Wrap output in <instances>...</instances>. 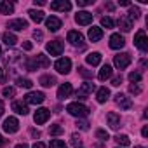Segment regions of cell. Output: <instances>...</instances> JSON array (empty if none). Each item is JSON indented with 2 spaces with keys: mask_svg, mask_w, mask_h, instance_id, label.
Instances as JSON below:
<instances>
[{
  "mask_svg": "<svg viewBox=\"0 0 148 148\" xmlns=\"http://www.w3.org/2000/svg\"><path fill=\"white\" fill-rule=\"evenodd\" d=\"M49 117H51V112H49L47 108H38V110L35 112V115H33V120H35L37 124H45V122L49 120Z\"/></svg>",
  "mask_w": 148,
  "mask_h": 148,
  "instance_id": "cell-10",
  "label": "cell"
},
{
  "mask_svg": "<svg viewBox=\"0 0 148 148\" xmlns=\"http://www.w3.org/2000/svg\"><path fill=\"white\" fill-rule=\"evenodd\" d=\"M33 148H47V146H45L44 143H40V141H38V143H35V145H33Z\"/></svg>",
  "mask_w": 148,
  "mask_h": 148,
  "instance_id": "cell-47",
  "label": "cell"
},
{
  "mask_svg": "<svg viewBox=\"0 0 148 148\" xmlns=\"http://www.w3.org/2000/svg\"><path fill=\"white\" fill-rule=\"evenodd\" d=\"M101 38H103V30H101L99 26L89 28V40H91V42H98V40H101Z\"/></svg>",
  "mask_w": 148,
  "mask_h": 148,
  "instance_id": "cell-18",
  "label": "cell"
},
{
  "mask_svg": "<svg viewBox=\"0 0 148 148\" xmlns=\"http://www.w3.org/2000/svg\"><path fill=\"white\" fill-rule=\"evenodd\" d=\"M86 61H87L91 66H96V64L101 63V54H99V52H91V54L86 58Z\"/></svg>",
  "mask_w": 148,
  "mask_h": 148,
  "instance_id": "cell-24",
  "label": "cell"
},
{
  "mask_svg": "<svg viewBox=\"0 0 148 148\" xmlns=\"http://www.w3.org/2000/svg\"><path fill=\"white\" fill-rule=\"evenodd\" d=\"M40 84H42L44 87H52V86L56 84V79L51 77V75H44V77H40Z\"/></svg>",
  "mask_w": 148,
  "mask_h": 148,
  "instance_id": "cell-29",
  "label": "cell"
},
{
  "mask_svg": "<svg viewBox=\"0 0 148 148\" xmlns=\"http://www.w3.org/2000/svg\"><path fill=\"white\" fill-rule=\"evenodd\" d=\"M120 84H122V75H119V77H115V79L112 80V86H115V87L120 86Z\"/></svg>",
  "mask_w": 148,
  "mask_h": 148,
  "instance_id": "cell-42",
  "label": "cell"
},
{
  "mask_svg": "<svg viewBox=\"0 0 148 148\" xmlns=\"http://www.w3.org/2000/svg\"><path fill=\"white\" fill-rule=\"evenodd\" d=\"M106 120H108V125L112 129H119L120 127V115H117L115 112H110L106 115Z\"/></svg>",
  "mask_w": 148,
  "mask_h": 148,
  "instance_id": "cell-17",
  "label": "cell"
},
{
  "mask_svg": "<svg viewBox=\"0 0 148 148\" xmlns=\"http://www.w3.org/2000/svg\"><path fill=\"white\" fill-rule=\"evenodd\" d=\"M79 73L82 77H86V79H92V71H89L87 68H79Z\"/></svg>",
  "mask_w": 148,
  "mask_h": 148,
  "instance_id": "cell-39",
  "label": "cell"
},
{
  "mask_svg": "<svg viewBox=\"0 0 148 148\" xmlns=\"http://www.w3.org/2000/svg\"><path fill=\"white\" fill-rule=\"evenodd\" d=\"M44 99H45V96H44V92H28L26 96H25V103H30V105H40V103H44Z\"/></svg>",
  "mask_w": 148,
  "mask_h": 148,
  "instance_id": "cell-7",
  "label": "cell"
},
{
  "mask_svg": "<svg viewBox=\"0 0 148 148\" xmlns=\"http://www.w3.org/2000/svg\"><path fill=\"white\" fill-rule=\"evenodd\" d=\"M112 73H113L112 66H110V64H103V68L99 70V75H98V79L105 82L106 79H110V77H112Z\"/></svg>",
  "mask_w": 148,
  "mask_h": 148,
  "instance_id": "cell-21",
  "label": "cell"
},
{
  "mask_svg": "<svg viewBox=\"0 0 148 148\" xmlns=\"http://www.w3.org/2000/svg\"><path fill=\"white\" fill-rule=\"evenodd\" d=\"M63 49H64V45H63L61 40H52V42L47 44V52L51 56H59L63 52Z\"/></svg>",
  "mask_w": 148,
  "mask_h": 148,
  "instance_id": "cell-6",
  "label": "cell"
},
{
  "mask_svg": "<svg viewBox=\"0 0 148 148\" xmlns=\"http://www.w3.org/2000/svg\"><path fill=\"white\" fill-rule=\"evenodd\" d=\"M33 37H35L37 40H42V32H35V33H33Z\"/></svg>",
  "mask_w": 148,
  "mask_h": 148,
  "instance_id": "cell-46",
  "label": "cell"
},
{
  "mask_svg": "<svg viewBox=\"0 0 148 148\" xmlns=\"http://www.w3.org/2000/svg\"><path fill=\"white\" fill-rule=\"evenodd\" d=\"M30 132H32V136H33V138H40V131H37V129H32Z\"/></svg>",
  "mask_w": 148,
  "mask_h": 148,
  "instance_id": "cell-45",
  "label": "cell"
},
{
  "mask_svg": "<svg viewBox=\"0 0 148 148\" xmlns=\"http://www.w3.org/2000/svg\"><path fill=\"white\" fill-rule=\"evenodd\" d=\"M129 91H131L132 94H139V92H141V87H139V86H136V84H132V86L129 87Z\"/></svg>",
  "mask_w": 148,
  "mask_h": 148,
  "instance_id": "cell-41",
  "label": "cell"
},
{
  "mask_svg": "<svg viewBox=\"0 0 148 148\" xmlns=\"http://www.w3.org/2000/svg\"><path fill=\"white\" fill-rule=\"evenodd\" d=\"M96 138H99V139H103V141H108V132L103 131V129H98V131H96Z\"/></svg>",
  "mask_w": 148,
  "mask_h": 148,
  "instance_id": "cell-38",
  "label": "cell"
},
{
  "mask_svg": "<svg viewBox=\"0 0 148 148\" xmlns=\"http://www.w3.org/2000/svg\"><path fill=\"white\" fill-rule=\"evenodd\" d=\"M134 45H136L141 52H146V51H148V38H146L145 30H139V32L134 35Z\"/></svg>",
  "mask_w": 148,
  "mask_h": 148,
  "instance_id": "cell-3",
  "label": "cell"
},
{
  "mask_svg": "<svg viewBox=\"0 0 148 148\" xmlns=\"http://www.w3.org/2000/svg\"><path fill=\"white\" fill-rule=\"evenodd\" d=\"M4 145H5V139L2 138V134H0V146H4Z\"/></svg>",
  "mask_w": 148,
  "mask_h": 148,
  "instance_id": "cell-53",
  "label": "cell"
},
{
  "mask_svg": "<svg viewBox=\"0 0 148 148\" xmlns=\"http://www.w3.org/2000/svg\"><path fill=\"white\" fill-rule=\"evenodd\" d=\"M2 94H4L5 98H12V96L16 94V89H14V87H5V89L2 91Z\"/></svg>",
  "mask_w": 148,
  "mask_h": 148,
  "instance_id": "cell-37",
  "label": "cell"
},
{
  "mask_svg": "<svg viewBox=\"0 0 148 148\" xmlns=\"http://www.w3.org/2000/svg\"><path fill=\"white\" fill-rule=\"evenodd\" d=\"M106 9H108V11H113L115 7H113V4H110V2H108V4H106Z\"/></svg>",
  "mask_w": 148,
  "mask_h": 148,
  "instance_id": "cell-52",
  "label": "cell"
},
{
  "mask_svg": "<svg viewBox=\"0 0 148 148\" xmlns=\"http://www.w3.org/2000/svg\"><path fill=\"white\" fill-rule=\"evenodd\" d=\"M18 86L19 87H25V89H30L33 86V82L30 79H18Z\"/></svg>",
  "mask_w": 148,
  "mask_h": 148,
  "instance_id": "cell-32",
  "label": "cell"
},
{
  "mask_svg": "<svg viewBox=\"0 0 148 148\" xmlns=\"http://www.w3.org/2000/svg\"><path fill=\"white\" fill-rule=\"evenodd\" d=\"M14 11V5L11 2H5V0H0V12L2 14H11Z\"/></svg>",
  "mask_w": 148,
  "mask_h": 148,
  "instance_id": "cell-25",
  "label": "cell"
},
{
  "mask_svg": "<svg viewBox=\"0 0 148 148\" xmlns=\"http://www.w3.org/2000/svg\"><path fill=\"white\" fill-rule=\"evenodd\" d=\"M119 4H120V5H131L129 0H119Z\"/></svg>",
  "mask_w": 148,
  "mask_h": 148,
  "instance_id": "cell-48",
  "label": "cell"
},
{
  "mask_svg": "<svg viewBox=\"0 0 148 148\" xmlns=\"http://www.w3.org/2000/svg\"><path fill=\"white\" fill-rule=\"evenodd\" d=\"M115 141H117L119 145H122V146H127V145H131V139H129L125 134H119V136L115 138Z\"/></svg>",
  "mask_w": 148,
  "mask_h": 148,
  "instance_id": "cell-30",
  "label": "cell"
},
{
  "mask_svg": "<svg viewBox=\"0 0 148 148\" xmlns=\"http://www.w3.org/2000/svg\"><path fill=\"white\" fill-rule=\"evenodd\" d=\"M23 49H25V51H32V49H33L32 42H23Z\"/></svg>",
  "mask_w": 148,
  "mask_h": 148,
  "instance_id": "cell-44",
  "label": "cell"
},
{
  "mask_svg": "<svg viewBox=\"0 0 148 148\" xmlns=\"http://www.w3.org/2000/svg\"><path fill=\"white\" fill-rule=\"evenodd\" d=\"M66 38H68V42H71L73 45H84V35H82L80 32L71 30V32H68Z\"/></svg>",
  "mask_w": 148,
  "mask_h": 148,
  "instance_id": "cell-11",
  "label": "cell"
},
{
  "mask_svg": "<svg viewBox=\"0 0 148 148\" xmlns=\"http://www.w3.org/2000/svg\"><path fill=\"white\" fill-rule=\"evenodd\" d=\"M113 64H115L119 70L127 68V66L131 64V54H127V52H124V54H117V56L113 58Z\"/></svg>",
  "mask_w": 148,
  "mask_h": 148,
  "instance_id": "cell-4",
  "label": "cell"
},
{
  "mask_svg": "<svg viewBox=\"0 0 148 148\" xmlns=\"http://www.w3.org/2000/svg\"><path fill=\"white\" fill-rule=\"evenodd\" d=\"M51 64V61L47 59V56H44V54H38L37 58H33V59H30L28 61V70H38V68H47Z\"/></svg>",
  "mask_w": 148,
  "mask_h": 148,
  "instance_id": "cell-2",
  "label": "cell"
},
{
  "mask_svg": "<svg viewBox=\"0 0 148 148\" xmlns=\"http://www.w3.org/2000/svg\"><path fill=\"white\" fill-rule=\"evenodd\" d=\"M0 58H2V49H0Z\"/></svg>",
  "mask_w": 148,
  "mask_h": 148,
  "instance_id": "cell-56",
  "label": "cell"
},
{
  "mask_svg": "<svg viewBox=\"0 0 148 148\" xmlns=\"http://www.w3.org/2000/svg\"><path fill=\"white\" fill-rule=\"evenodd\" d=\"M75 21H77L79 25H89V23L92 21V14L87 12V11H80V12L75 16Z\"/></svg>",
  "mask_w": 148,
  "mask_h": 148,
  "instance_id": "cell-14",
  "label": "cell"
},
{
  "mask_svg": "<svg viewBox=\"0 0 148 148\" xmlns=\"http://www.w3.org/2000/svg\"><path fill=\"white\" fill-rule=\"evenodd\" d=\"M139 14H141V11L138 9V7H129V19H138L139 18Z\"/></svg>",
  "mask_w": 148,
  "mask_h": 148,
  "instance_id": "cell-31",
  "label": "cell"
},
{
  "mask_svg": "<svg viewBox=\"0 0 148 148\" xmlns=\"http://www.w3.org/2000/svg\"><path fill=\"white\" fill-rule=\"evenodd\" d=\"M2 40L5 42V45H14V44L18 42L16 35H14V33H9V32H5V33L2 35Z\"/></svg>",
  "mask_w": 148,
  "mask_h": 148,
  "instance_id": "cell-28",
  "label": "cell"
},
{
  "mask_svg": "<svg viewBox=\"0 0 148 148\" xmlns=\"http://www.w3.org/2000/svg\"><path fill=\"white\" fill-rule=\"evenodd\" d=\"M71 92H73L71 84H63V86L59 87V91H58V98H59V99H64V98H68Z\"/></svg>",
  "mask_w": 148,
  "mask_h": 148,
  "instance_id": "cell-20",
  "label": "cell"
},
{
  "mask_svg": "<svg viewBox=\"0 0 148 148\" xmlns=\"http://www.w3.org/2000/svg\"><path fill=\"white\" fill-rule=\"evenodd\" d=\"M124 45H125V40H124L122 35L113 33V35L110 37V47H112V49H122Z\"/></svg>",
  "mask_w": 148,
  "mask_h": 148,
  "instance_id": "cell-12",
  "label": "cell"
},
{
  "mask_svg": "<svg viewBox=\"0 0 148 148\" xmlns=\"http://www.w3.org/2000/svg\"><path fill=\"white\" fill-rule=\"evenodd\" d=\"M4 131L5 132H9V134H12V132H16L18 129H19V122H18V119L16 117H9V119H5L4 120Z\"/></svg>",
  "mask_w": 148,
  "mask_h": 148,
  "instance_id": "cell-8",
  "label": "cell"
},
{
  "mask_svg": "<svg viewBox=\"0 0 148 148\" xmlns=\"http://www.w3.org/2000/svg\"><path fill=\"white\" fill-rule=\"evenodd\" d=\"M33 4H35V5H45V2H44V0H35Z\"/></svg>",
  "mask_w": 148,
  "mask_h": 148,
  "instance_id": "cell-50",
  "label": "cell"
},
{
  "mask_svg": "<svg viewBox=\"0 0 148 148\" xmlns=\"http://www.w3.org/2000/svg\"><path fill=\"white\" fill-rule=\"evenodd\" d=\"M77 4H79V7H86V5L94 4V0H77Z\"/></svg>",
  "mask_w": 148,
  "mask_h": 148,
  "instance_id": "cell-40",
  "label": "cell"
},
{
  "mask_svg": "<svg viewBox=\"0 0 148 148\" xmlns=\"http://www.w3.org/2000/svg\"><path fill=\"white\" fill-rule=\"evenodd\" d=\"M16 148H28V146H26V145H18Z\"/></svg>",
  "mask_w": 148,
  "mask_h": 148,
  "instance_id": "cell-54",
  "label": "cell"
},
{
  "mask_svg": "<svg viewBox=\"0 0 148 148\" xmlns=\"http://www.w3.org/2000/svg\"><path fill=\"white\" fill-rule=\"evenodd\" d=\"M141 134H143V138H146V136H148V127H146V125L143 127V131H141Z\"/></svg>",
  "mask_w": 148,
  "mask_h": 148,
  "instance_id": "cell-49",
  "label": "cell"
},
{
  "mask_svg": "<svg viewBox=\"0 0 148 148\" xmlns=\"http://www.w3.org/2000/svg\"><path fill=\"white\" fill-rule=\"evenodd\" d=\"M101 26L103 28H113V19L112 18H101Z\"/></svg>",
  "mask_w": 148,
  "mask_h": 148,
  "instance_id": "cell-35",
  "label": "cell"
},
{
  "mask_svg": "<svg viewBox=\"0 0 148 148\" xmlns=\"http://www.w3.org/2000/svg\"><path fill=\"white\" fill-rule=\"evenodd\" d=\"M108 96H110V91H108L106 87H101V89L98 91V94H96V99H98V103H105V101L108 99Z\"/></svg>",
  "mask_w": 148,
  "mask_h": 148,
  "instance_id": "cell-27",
  "label": "cell"
},
{
  "mask_svg": "<svg viewBox=\"0 0 148 148\" xmlns=\"http://www.w3.org/2000/svg\"><path fill=\"white\" fill-rule=\"evenodd\" d=\"M51 148H66V143L63 139H52L51 141Z\"/></svg>",
  "mask_w": 148,
  "mask_h": 148,
  "instance_id": "cell-33",
  "label": "cell"
},
{
  "mask_svg": "<svg viewBox=\"0 0 148 148\" xmlns=\"http://www.w3.org/2000/svg\"><path fill=\"white\" fill-rule=\"evenodd\" d=\"M66 112L70 115H73V117H86L89 113V108L84 106V105H80V103H70L66 106Z\"/></svg>",
  "mask_w": 148,
  "mask_h": 148,
  "instance_id": "cell-1",
  "label": "cell"
},
{
  "mask_svg": "<svg viewBox=\"0 0 148 148\" xmlns=\"http://www.w3.org/2000/svg\"><path fill=\"white\" fill-rule=\"evenodd\" d=\"M134 148H143V146H134Z\"/></svg>",
  "mask_w": 148,
  "mask_h": 148,
  "instance_id": "cell-57",
  "label": "cell"
},
{
  "mask_svg": "<svg viewBox=\"0 0 148 148\" xmlns=\"http://www.w3.org/2000/svg\"><path fill=\"white\" fill-rule=\"evenodd\" d=\"M45 26H47V30H51V32H58V30L61 28V19L51 16V18L45 19Z\"/></svg>",
  "mask_w": 148,
  "mask_h": 148,
  "instance_id": "cell-15",
  "label": "cell"
},
{
  "mask_svg": "<svg viewBox=\"0 0 148 148\" xmlns=\"http://www.w3.org/2000/svg\"><path fill=\"white\" fill-rule=\"evenodd\" d=\"M119 26H120L124 32H131V28H132V21H131L127 16H122V18L119 19Z\"/></svg>",
  "mask_w": 148,
  "mask_h": 148,
  "instance_id": "cell-23",
  "label": "cell"
},
{
  "mask_svg": "<svg viewBox=\"0 0 148 148\" xmlns=\"http://www.w3.org/2000/svg\"><path fill=\"white\" fill-rule=\"evenodd\" d=\"M2 113H4V101L0 99V117H2Z\"/></svg>",
  "mask_w": 148,
  "mask_h": 148,
  "instance_id": "cell-51",
  "label": "cell"
},
{
  "mask_svg": "<svg viewBox=\"0 0 148 148\" xmlns=\"http://www.w3.org/2000/svg\"><path fill=\"white\" fill-rule=\"evenodd\" d=\"M0 77H2V68H0Z\"/></svg>",
  "mask_w": 148,
  "mask_h": 148,
  "instance_id": "cell-55",
  "label": "cell"
},
{
  "mask_svg": "<svg viewBox=\"0 0 148 148\" xmlns=\"http://www.w3.org/2000/svg\"><path fill=\"white\" fill-rule=\"evenodd\" d=\"M28 14H30V19L35 21V23L44 21V12H42V11H35V9H32V11H28Z\"/></svg>",
  "mask_w": 148,
  "mask_h": 148,
  "instance_id": "cell-26",
  "label": "cell"
},
{
  "mask_svg": "<svg viewBox=\"0 0 148 148\" xmlns=\"http://www.w3.org/2000/svg\"><path fill=\"white\" fill-rule=\"evenodd\" d=\"M77 125H79L82 131H87V129H89V124H87V122H77Z\"/></svg>",
  "mask_w": 148,
  "mask_h": 148,
  "instance_id": "cell-43",
  "label": "cell"
},
{
  "mask_svg": "<svg viewBox=\"0 0 148 148\" xmlns=\"http://www.w3.org/2000/svg\"><path fill=\"white\" fill-rule=\"evenodd\" d=\"M7 28H11V30H16V32H19V30H25V28H28V21H25V19H12V21H9Z\"/></svg>",
  "mask_w": 148,
  "mask_h": 148,
  "instance_id": "cell-16",
  "label": "cell"
},
{
  "mask_svg": "<svg viewBox=\"0 0 148 148\" xmlns=\"http://www.w3.org/2000/svg\"><path fill=\"white\" fill-rule=\"evenodd\" d=\"M54 68L59 71V73H70L71 70V59L70 58H61L54 63Z\"/></svg>",
  "mask_w": 148,
  "mask_h": 148,
  "instance_id": "cell-5",
  "label": "cell"
},
{
  "mask_svg": "<svg viewBox=\"0 0 148 148\" xmlns=\"http://www.w3.org/2000/svg\"><path fill=\"white\" fill-rule=\"evenodd\" d=\"M92 91H94V84H92V82H86V84H82L80 89L77 91V98H79V99H86Z\"/></svg>",
  "mask_w": 148,
  "mask_h": 148,
  "instance_id": "cell-9",
  "label": "cell"
},
{
  "mask_svg": "<svg viewBox=\"0 0 148 148\" xmlns=\"http://www.w3.org/2000/svg\"><path fill=\"white\" fill-rule=\"evenodd\" d=\"M12 110L16 112V113H19V115H26L30 110H28V106H26V103H23V101H14L12 103Z\"/></svg>",
  "mask_w": 148,
  "mask_h": 148,
  "instance_id": "cell-22",
  "label": "cell"
},
{
  "mask_svg": "<svg viewBox=\"0 0 148 148\" xmlns=\"http://www.w3.org/2000/svg\"><path fill=\"white\" fill-rule=\"evenodd\" d=\"M49 132H51V134H54V136H58V134H61V132H63V127H61V125H58V124H54V125H51Z\"/></svg>",
  "mask_w": 148,
  "mask_h": 148,
  "instance_id": "cell-36",
  "label": "cell"
},
{
  "mask_svg": "<svg viewBox=\"0 0 148 148\" xmlns=\"http://www.w3.org/2000/svg\"><path fill=\"white\" fill-rule=\"evenodd\" d=\"M51 9H52V11H63V12L66 11V12H68V11L71 9V4L66 2V0H56V2L51 4Z\"/></svg>",
  "mask_w": 148,
  "mask_h": 148,
  "instance_id": "cell-13",
  "label": "cell"
},
{
  "mask_svg": "<svg viewBox=\"0 0 148 148\" xmlns=\"http://www.w3.org/2000/svg\"><path fill=\"white\" fill-rule=\"evenodd\" d=\"M129 80H131L132 84L139 82V80H141V73H138V71H131V73H129Z\"/></svg>",
  "mask_w": 148,
  "mask_h": 148,
  "instance_id": "cell-34",
  "label": "cell"
},
{
  "mask_svg": "<svg viewBox=\"0 0 148 148\" xmlns=\"http://www.w3.org/2000/svg\"><path fill=\"white\" fill-rule=\"evenodd\" d=\"M115 98H117V105H119L122 110H129V108L132 106V101H131L127 96H124V94H117Z\"/></svg>",
  "mask_w": 148,
  "mask_h": 148,
  "instance_id": "cell-19",
  "label": "cell"
}]
</instances>
